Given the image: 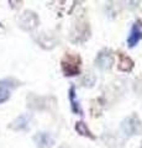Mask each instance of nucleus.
<instances>
[{"mask_svg":"<svg viewBox=\"0 0 142 148\" xmlns=\"http://www.w3.org/2000/svg\"><path fill=\"white\" fill-rule=\"evenodd\" d=\"M121 130L126 137H131L134 135H139L142 130V123L137 115H130L121 123Z\"/></svg>","mask_w":142,"mask_h":148,"instance_id":"f257e3e1","label":"nucleus"},{"mask_svg":"<svg viewBox=\"0 0 142 148\" xmlns=\"http://www.w3.org/2000/svg\"><path fill=\"white\" fill-rule=\"evenodd\" d=\"M114 54L110 49H103L102 52H99L97 58H95V64L97 67L100 68L102 71H106V69L111 68L114 64Z\"/></svg>","mask_w":142,"mask_h":148,"instance_id":"f03ea898","label":"nucleus"},{"mask_svg":"<svg viewBox=\"0 0 142 148\" xmlns=\"http://www.w3.org/2000/svg\"><path fill=\"white\" fill-rule=\"evenodd\" d=\"M141 40H142V22L139 20L131 27L129 37H127V45H129V47H135Z\"/></svg>","mask_w":142,"mask_h":148,"instance_id":"7ed1b4c3","label":"nucleus"},{"mask_svg":"<svg viewBox=\"0 0 142 148\" xmlns=\"http://www.w3.org/2000/svg\"><path fill=\"white\" fill-rule=\"evenodd\" d=\"M34 141L37 148H52L54 146V138L48 132H38L34 136Z\"/></svg>","mask_w":142,"mask_h":148,"instance_id":"20e7f679","label":"nucleus"},{"mask_svg":"<svg viewBox=\"0 0 142 148\" xmlns=\"http://www.w3.org/2000/svg\"><path fill=\"white\" fill-rule=\"evenodd\" d=\"M77 57H67L64 61L62 62V68L66 75H78L79 74V62L75 63Z\"/></svg>","mask_w":142,"mask_h":148,"instance_id":"39448f33","label":"nucleus"},{"mask_svg":"<svg viewBox=\"0 0 142 148\" xmlns=\"http://www.w3.org/2000/svg\"><path fill=\"white\" fill-rule=\"evenodd\" d=\"M14 86H15V84H14V82L11 79L0 80V104H3L9 100Z\"/></svg>","mask_w":142,"mask_h":148,"instance_id":"423d86ee","label":"nucleus"},{"mask_svg":"<svg viewBox=\"0 0 142 148\" xmlns=\"http://www.w3.org/2000/svg\"><path fill=\"white\" fill-rule=\"evenodd\" d=\"M68 96H69V101H71V109L74 114H79L82 115V109H80V105H79V101L77 99V92H75V88L74 86H71L69 88V91H68Z\"/></svg>","mask_w":142,"mask_h":148,"instance_id":"0eeeda50","label":"nucleus"},{"mask_svg":"<svg viewBox=\"0 0 142 148\" xmlns=\"http://www.w3.org/2000/svg\"><path fill=\"white\" fill-rule=\"evenodd\" d=\"M30 119H31L30 115H21V116H19L12 122L11 127L14 130H17V131H20V130H27L29 128Z\"/></svg>","mask_w":142,"mask_h":148,"instance_id":"6e6552de","label":"nucleus"},{"mask_svg":"<svg viewBox=\"0 0 142 148\" xmlns=\"http://www.w3.org/2000/svg\"><path fill=\"white\" fill-rule=\"evenodd\" d=\"M75 131L79 133V135L82 136H85V137H89V138H94V136L91 135V132H90V130L88 128V126L84 123V122H77L75 123Z\"/></svg>","mask_w":142,"mask_h":148,"instance_id":"1a4fd4ad","label":"nucleus"}]
</instances>
